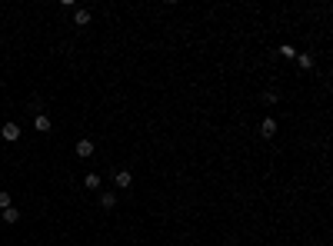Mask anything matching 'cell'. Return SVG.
<instances>
[{
  "label": "cell",
  "instance_id": "obj_1",
  "mask_svg": "<svg viewBox=\"0 0 333 246\" xmlns=\"http://www.w3.org/2000/svg\"><path fill=\"white\" fill-rule=\"evenodd\" d=\"M74 153H77L80 160H90V157H93V140H77Z\"/></svg>",
  "mask_w": 333,
  "mask_h": 246
},
{
  "label": "cell",
  "instance_id": "obj_2",
  "mask_svg": "<svg viewBox=\"0 0 333 246\" xmlns=\"http://www.w3.org/2000/svg\"><path fill=\"white\" fill-rule=\"evenodd\" d=\"M0 136H3L7 143H17V140H20V126H17V123H3V130H0Z\"/></svg>",
  "mask_w": 333,
  "mask_h": 246
},
{
  "label": "cell",
  "instance_id": "obj_3",
  "mask_svg": "<svg viewBox=\"0 0 333 246\" xmlns=\"http://www.w3.org/2000/svg\"><path fill=\"white\" fill-rule=\"evenodd\" d=\"M260 136H263V140H270V136H277V120H273V117H266V120L260 123Z\"/></svg>",
  "mask_w": 333,
  "mask_h": 246
},
{
  "label": "cell",
  "instance_id": "obj_4",
  "mask_svg": "<svg viewBox=\"0 0 333 246\" xmlns=\"http://www.w3.org/2000/svg\"><path fill=\"white\" fill-rule=\"evenodd\" d=\"M113 180H117V186H120V190H127V186H130V183H133L130 170H117V173H113Z\"/></svg>",
  "mask_w": 333,
  "mask_h": 246
},
{
  "label": "cell",
  "instance_id": "obj_5",
  "mask_svg": "<svg viewBox=\"0 0 333 246\" xmlns=\"http://www.w3.org/2000/svg\"><path fill=\"white\" fill-rule=\"evenodd\" d=\"M33 126H37L40 133H50V117H47V113H37V120H33Z\"/></svg>",
  "mask_w": 333,
  "mask_h": 246
},
{
  "label": "cell",
  "instance_id": "obj_6",
  "mask_svg": "<svg viewBox=\"0 0 333 246\" xmlns=\"http://www.w3.org/2000/svg\"><path fill=\"white\" fill-rule=\"evenodd\" d=\"M3 223H20V210H17V206H7V210H3Z\"/></svg>",
  "mask_w": 333,
  "mask_h": 246
},
{
  "label": "cell",
  "instance_id": "obj_7",
  "mask_svg": "<svg viewBox=\"0 0 333 246\" xmlns=\"http://www.w3.org/2000/svg\"><path fill=\"white\" fill-rule=\"evenodd\" d=\"M74 23L77 27H90V10H74Z\"/></svg>",
  "mask_w": 333,
  "mask_h": 246
},
{
  "label": "cell",
  "instance_id": "obj_8",
  "mask_svg": "<svg viewBox=\"0 0 333 246\" xmlns=\"http://www.w3.org/2000/svg\"><path fill=\"white\" fill-rule=\"evenodd\" d=\"M100 206H103V210H113V206H117V196H113V193H100Z\"/></svg>",
  "mask_w": 333,
  "mask_h": 246
},
{
  "label": "cell",
  "instance_id": "obj_9",
  "mask_svg": "<svg viewBox=\"0 0 333 246\" xmlns=\"http://www.w3.org/2000/svg\"><path fill=\"white\" fill-rule=\"evenodd\" d=\"M83 186H87V190H100V177L97 173H87V177H83Z\"/></svg>",
  "mask_w": 333,
  "mask_h": 246
},
{
  "label": "cell",
  "instance_id": "obj_10",
  "mask_svg": "<svg viewBox=\"0 0 333 246\" xmlns=\"http://www.w3.org/2000/svg\"><path fill=\"white\" fill-rule=\"evenodd\" d=\"M297 63H300L303 70H313V57H310V54H297Z\"/></svg>",
  "mask_w": 333,
  "mask_h": 246
},
{
  "label": "cell",
  "instance_id": "obj_11",
  "mask_svg": "<svg viewBox=\"0 0 333 246\" xmlns=\"http://www.w3.org/2000/svg\"><path fill=\"white\" fill-rule=\"evenodd\" d=\"M277 100H280L277 90H266V93H263V103H277Z\"/></svg>",
  "mask_w": 333,
  "mask_h": 246
},
{
  "label": "cell",
  "instance_id": "obj_12",
  "mask_svg": "<svg viewBox=\"0 0 333 246\" xmlns=\"http://www.w3.org/2000/svg\"><path fill=\"white\" fill-rule=\"evenodd\" d=\"M280 54L287 57V60H293V57H297V50H293V47H290V44H283V47H280Z\"/></svg>",
  "mask_w": 333,
  "mask_h": 246
},
{
  "label": "cell",
  "instance_id": "obj_13",
  "mask_svg": "<svg viewBox=\"0 0 333 246\" xmlns=\"http://www.w3.org/2000/svg\"><path fill=\"white\" fill-rule=\"evenodd\" d=\"M7 206H10V193L0 190V210H7Z\"/></svg>",
  "mask_w": 333,
  "mask_h": 246
}]
</instances>
